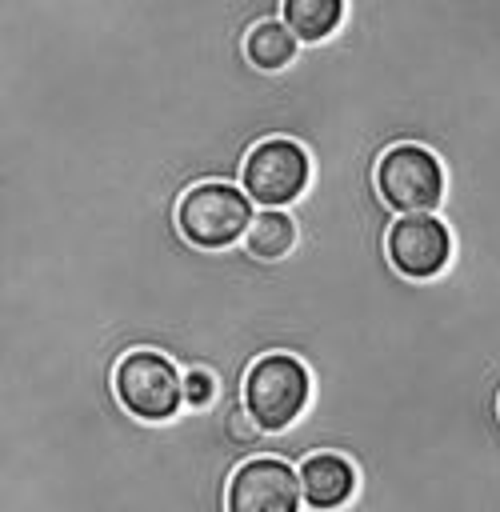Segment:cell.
I'll return each instance as SVG.
<instances>
[{"label":"cell","mask_w":500,"mask_h":512,"mask_svg":"<svg viewBox=\"0 0 500 512\" xmlns=\"http://www.w3.org/2000/svg\"><path fill=\"white\" fill-rule=\"evenodd\" d=\"M308 184V152L296 140H260L244 160V192L264 208L292 204Z\"/></svg>","instance_id":"5"},{"label":"cell","mask_w":500,"mask_h":512,"mask_svg":"<svg viewBox=\"0 0 500 512\" xmlns=\"http://www.w3.org/2000/svg\"><path fill=\"white\" fill-rule=\"evenodd\" d=\"M308 368L288 352H264L244 376V408L264 432L288 428L308 404Z\"/></svg>","instance_id":"1"},{"label":"cell","mask_w":500,"mask_h":512,"mask_svg":"<svg viewBox=\"0 0 500 512\" xmlns=\"http://www.w3.org/2000/svg\"><path fill=\"white\" fill-rule=\"evenodd\" d=\"M448 252H452V240L436 216H400L388 228V260L412 280L436 276L448 264Z\"/></svg>","instance_id":"7"},{"label":"cell","mask_w":500,"mask_h":512,"mask_svg":"<svg viewBox=\"0 0 500 512\" xmlns=\"http://www.w3.org/2000/svg\"><path fill=\"white\" fill-rule=\"evenodd\" d=\"M224 424H228V436H232L236 444H252V440H256V432H260V424L252 420V412H248V408H232Z\"/></svg>","instance_id":"13"},{"label":"cell","mask_w":500,"mask_h":512,"mask_svg":"<svg viewBox=\"0 0 500 512\" xmlns=\"http://www.w3.org/2000/svg\"><path fill=\"white\" fill-rule=\"evenodd\" d=\"M212 392H216L212 372H208V368H188V376H184V400H188L192 408H200V404L212 400Z\"/></svg>","instance_id":"12"},{"label":"cell","mask_w":500,"mask_h":512,"mask_svg":"<svg viewBox=\"0 0 500 512\" xmlns=\"http://www.w3.org/2000/svg\"><path fill=\"white\" fill-rule=\"evenodd\" d=\"M376 188L384 204H392L404 216H428L444 200V168L440 160L420 144H396L376 164Z\"/></svg>","instance_id":"3"},{"label":"cell","mask_w":500,"mask_h":512,"mask_svg":"<svg viewBox=\"0 0 500 512\" xmlns=\"http://www.w3.org/2000/svg\"><path fill=\"white\" fill-rule=\"evenodd\" d=\"M344 8L336 0H284V24L296 40H324L340 24Z\"/></svg>","instance_id":"11"},{"label":"cell","mask_w":500,"mask_h":512,"mask_svg":"<svg viewBox=\"0 0 500 512\" xmlns=\"http://www.w3.org/2000/svg\"><path fill=\"white\" fill-rule=\"evenodd\" d=\"M300 496V476L284 460L256 456L236 468L228 484V512H296Z\"/></svg>","instance_id":"6"},{"label":"cell","mask_w":500,"mask_h":512,"mask_svg":"<svg viewBox=\"0 0 500 512\" xmlns=\"http://www.w3.org/2000/svg\"><path fill=\"white\" fill-rule=\"evenodd\" d=\"M244 48H248V60H252L256 68L276 72V68H284V64L296 56V36H292V28H288L284 20H264V24H256V28L248 32Z\"/></svg>","instance_id":"9"},{"label":"cell","mask_w":500,"mask_h":512,"mask_svg":"<svg viewBox=\"0 0 500 512\" xmlns=\"http://www.w3.org/2000/svg\"><path fill=\"white\" fill-rule=\"evenodd\" d=\"M112 380H116L120 404L140 420H168V416H176V408L184 400V376L176 372V364L168 356H160L152 348L124 352Z\"/></svg>","instance_id":"4"},{"label":"cell","mask_w":500,"mask_h":512,"mask_svg":"<svg viewBox=\"0 0 500 512\" xmlns=\"http://www.w3.org/2000/svg\"><path fill=\"white\" fill-rule=\"evenodd\" d=\"M300 488H304V500H308L312 508L328 512V508H340V504L352 496L356 472H352V464H348L344 456H336V452H316V456H308V460L300 464Z\"/></svg>","instance_id":"8"},{"label":"cell","mask_w":500,"mask_h":512,"mask_svg":"<svg viewBox=\"0 0 500 512\" xmlns=\"http://www.w3.org/2000/svg\"><path fill=\"white\" fill-rule=\"evenodd\" d=\"M248 256H260V260H280L292 244H296V224L276 212V208H264L260 216H252L248 224Z\"/></svg>","instance_id":"10"},{"label":"cell","mask_w":500,"mask_h":512,"mask_svg":"<svg viewBox=\"0 0 500 512\" xmlns=\"http://www.w3.org/2000/svg\"><path fill=\"white\" fill-rule=\"evenodd\" d=\"M176 224L196 248H228L236 236H248L252 200L232 184H196L176 204Z\"/></svg>","instance_id":"2"}]
</instances>
